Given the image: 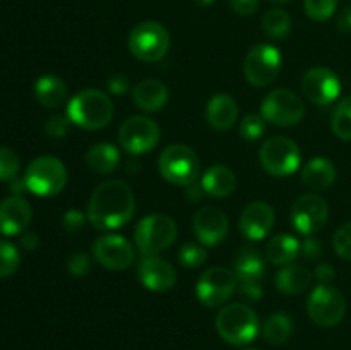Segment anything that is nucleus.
<instances>
[{
  "label": "nucleus",
  "mask_w": 351,
  "mask_h": 350,
  "mask_svg": "<svg viewBox=\"0 0 351 350\" xmlns=\"http://www.w3.org/2000/svg\"><path fill=\"white\" fill-rule=\"evenodd\" d=\"M206 259H208V253L202 244L187 242L178 249V261L185 268H199Z\"/></svg>",
  "instance_id": "nucleus-35"
},
{
  "label": "nucleus",
  "mask_w": 351,
  "mask_h": 350,
  "mask_svg": "<svg viewBox=\"0 0 351 350\" xmlns=\"http://www.w3.org/2000/svg\"><path fill=\"white\" fill-rule=\"evenodd\" d=\"M194 2L197 3L199 7H209L213 2H215V0H194Z\"/></svg>",
  "instance_id": "nucleus-49"
},
{
  "label": "nucleus",
  "mask_w": 351,
  "mask_h": 350,
  "mask_svg": "<svg viewBox=\"0 0 351 350\" xmlns=\"http://www.w3.org/2000/svg\"><path fill=\"white\" fill-rule=\"evenodd\" d=\"M21 244H23L24 249L33 250V249H36L38 244H40V237L33 232H26L23 235V239H21Z\"/></svg>",
  "instance_id": "nucleus-47"
},
{
  "label": "nucleus",
  "mask_w": 351,
  "mask_h": 350,
  "mask_svg": "<svg viewBox=\"0 0 351 350\" xmlns=\"http://www.w3.org/2000/svg\"><path fill=\"white\" fill-rule=\"evenodd\" d=\"M291 225L302 235L308 237L321 232L329 218V206L321 196L304 194L291 208Z\"/></svg>",
  "instance_id": "nucleus-15"
},
{
  "label": "nucleus",
  "mask_w": 351,
  "mask_h": 350,
  "mask_svg": "<svg viewBox=\"0 0 351 350\" xmlns=\"http://www.w3.org/2000/svg\"><path fill=\"white\" fill-rule=\"evenodd\" d=\"M331 129L336 137L351 141V96H346L335 108L331 117Z\"/></svg>",
  "instance_id": "nucleus-32"
},
{
  "label": "nucleus",
  "mask_w": 351,
  "mask_h": 350,
  "mask_svg": "<svg viewBox=\"0 0 351 350\" xmlns=\"http://www.w3.org/2000/svg\"><path fill=\"white\" fill-rule=\"evenodd\" d=\"M336 7H338V0H304L305 14L319 23L335 16Z\"/></svg>",
  "instance_id": "nucleus-36"
},
{
  "label": "nucleus",
  "mask_w": 351,
  "mask_h": 350,
  "mask_svg": "<svg viewBox=\"0 0 351 350\" xmlns=\"http://www.w3.org/2000/svg\"><path fill=\"white\" fill-rule=\"evenodd\" d=\"M233 12L239 16H252L259 9V0H228Z\"/></svg>",
  "instance_id": "nucleus-43"
},
{
  "label": "nucleus",
  "mask_w": 351,
  "mask_h": 350,
  "mask_svg": "<svg viewBox=\"0 0 351 350\" xmlns=\"http://www.w3.org/2000/svg\"><path fill=\"white\" fill-rule=\"evenodd\" d=\"M332 246L339 257L351 261V222L336 230L335 237H332Z\"/></svg>",
  "instance_id": "nucleus-38"
},
{
  "label": "nucleus",
  "mask_w": 351,
  "mask_h": 350,
  "mask_svg": "<svg viewBox=\"0 0 351 350\" xmlns=\"http://www.w3.org/2000/svg\"><path fill=\"white\" fill-rule=\"evenodd\" d=\"M302 180L312 191H328L336 182V167L328 158L315 156L302 168Z\"/></svg>",
  "instance_id": "nucleus-24"
},
{
  "label": "nucleus",
  "mask_w": 351,
  "mask_h": 350,
  "mask_svg": "<svg viewBox=\"0 0 351 350\" xmlns=\"http://www.w3.org/2000/svg\"><path fill=\"white\" fill-rule=\"evenodd\" d=\"M237 285H239V280H237L235 271L223 266H215L206 270L199 277L197 285H195V295L206 307H218L232 297L233 292L237 290Z\"/></svg>",
  "instance_id": "nucleus-13"
},
{
  "label": "nucleus",
  "mask_w": 351,
  "mask_h": 350,
  "mask_svg": "<svg viewBox=\"0 0 351 350\" xmlns=\"http://www.w3.org/2000/svg\"><path fill=\"white\" fill-rule=\"evenodd\" d=\"M21 168V160L12 148H0V182H12Z\"/></svg>",
  "instance_id": "nucleus-34"
},
{
  "label": "nucleus",
  "mask_w": 351,
  "mask_h": 350,
  "mask_svg": "<svg viewBox=\"0 0 351 350\" xmlns=\"http://www.w3.org/2000/svg\"><path fill=\"white\" fill-rule=\"evenodd\" d=\"M245 350H259V349H245Z\"/></svg>",
  "instance_id": "nucleus-51"
},
{
  "label": "nucleus",
  "mask_w": 351,
  "mask_h": 350,
  "mask_svg": "<svg viewBox=\"0 0 351 350\" xmlns=\"http://www.w3.org/2000/svg\"><path fill=\"white\" fill-rule=\"evenodd\" d=\"M201 172L197 153L187 144H170L160 156V174L165 180L175 185L194 184Z\"/></svg>",
  "instance_id": "nucleus-6"
},
{
  "label": "nucleus",
  "mask_w": 351,
  "mask_h": 350,
  "mask_svg": "<svg viewBox=\"0 0 351 350\" xmlns=\"http://www.w3.org/2000/svg\"><path fill=\"white\" fill-rule=\"evenodd\" d=\"M312 271L300 264H288L283 266L274 277L278 290L288 295H297L307 290L312 283Z\"/></svg>",
  "instance_id": "nucleus-27"
},
{
  "label": "nucleus",
  "mask_w": 351,
  "mask_h": 350,
  "mask_svg": "<svg viewBox=\"0 0 351 350\" xmlns=\"http://www.w3.org/2000/svg\"><path fill=\"white\" fill-rule=\"evenodd\" d=\"M263 31L273 40H283L291 31V17L283 9H271L263 17Z\"/></svg>",
  "instance_id": "nucleus-31"
},
{
  "label": "nucleus",
  "mask_w": 351,
  "mask_h": 350,
  "mask_svg": "<svg viewBox=\"0 0 351 350\" xmlns=\"http://www.w3.org/2000/svg\"><path fill=\"white\" fill-rule=\"evenodd\" d=\"M307 312L312 321L321 328L339 325L346 314V301L341 292L331 283H319L311 292Z\"/></svg>",
  "instance_id": "nucleus-9"
},
{
  "label": "nucleus",
  "mask_w": 351,
  "mask_h": 350,
  "mask_svg": "<svg viewBox=\"0 0 351 350\" xmlns=\"http://www.w3.org/2000/svg\"><path fill=\"white\" fill-rule=\"evenodd\" d=\"M21 263V256L17 247L12 242L0 240V278L12 277Z\"/></svg>",
  "instance_id": "nucleus-33"
},
{
  "label": "nucleus",
  "mask_w": 351,
  "mask_h": 350,
  "mask_svg": "<svg viewBox=\"0 0 351 350\" xmlns=\"http://www.w3.org/2000/svg\"><path fill=\"white\" fill-rule=\"evenodd\" d=\"M300 253H302V256H304L305 259H308V261L319 259V257L322 256V244H321V240L314 239V237H312V235H308L307 239H305L304 242H302Z\"/></svg>",
  "instance_id": "nucleus-42"
},
{
  "label": "nucleus",
  "mask_w": 351,
  "mask_h": 350,
  "mask_svg": "<svg viewBox=\"0 0 351 350\" xmlns=\"http://www.w3.org/2000/svg\"><path fill=\"white\" fill-rule=\"evenodd\" d=\"M235 275L239 285L237 292L240 297L247 299L250 302H257L263 299V283L264 275H266V264H264L263 256L259 250L254 247H243L237 254L235 259Z\"/></svg>",
  "instance_id": "nucleus-10"
},
{
  "label": "nucleus",
  "mask_w": 351,
  "mask_h": 350,
  "mask_svg": "<svg viewBox=\"0 0 351 350\" xmlns=\"http://www.w3.org/2000/svg\"><path fill=\"white\" fill-rule=\"evenodd\" d=\"M170 33L156 21L139 23L129 34V50L143 62H158L168 54Z\"/></svg>",
  "instance_id": "nucleus-7"
},
{
  "label": "nucleus",
  "mask_w": 351,
  "mask_h": 350,
  "mask_svg": "<svg viewBox=\"0 0 351 350\" xmlns=\"http://www.w3.org/2000/svg\"><path fill=\"white\" fill-rule=\"evenodd\" d=\"M67 84L55 74H45L34 82V96L45 108H58L67 100Z\"/></svg>",
  "instance_id": "nucleus-25"
},
{
  "label": "nucleus",
  "mask_w": 351,
  "mask_h": 350,
  "mask_svg": "<svg viewBox=\"0 0 351 350\" xmlns=\"http://www.w3.org/2000/svg\"><path fill=\"white\" fill-rule=\"evenodd\" d=\"M281 54L276 47L267 43L254 45L243 60V74L254 86H269L276 81L281 71Z\"/></svg>",
  "instance_id": "nucleus-12"
},
{
  "label": "nucleus",
  "mask_w": 351,
  "mask_h": 350,
  "mask_svg": "<svg viewBox=\"0 0 351 350\" xmlns=\"http://www.w3.org/2000/svg\"><path fill=\"white\" fill-rule=\"evenodd\" d=\"M300 254V242L293 235L280 233L267 242L266 257L276 266H288L297 261Z\"/></svg>",
  "instance_id": "nucleus-28"
},
{
  "label": "nucleus",
  "mask_w": 351,
  "mask_h": 350,
  "mask_svg": "<svg viewBox=\"0 0 351 350\" xmlns=\"http://www.w3.org/2000/svg\"><path fill=\"white\" fill-rule=\"evenodd\" d=\"M206 194L213 198H228L237 187V177L225 165H213L206 170L201 180Z\"/></svg>",
  "instance_id": "nucleus-26"
},
{
  "label": "nucleus",
  "mask_w": 351,
  "mask_h": 350,
  "mask_svg": "<svg viewBox=\"0 0 351 350\" xmlns=\"http://www.w3.org/2000/svg\"><path fill=\"white\" fill-rule=\"evenodd\" d=\"M132 98L144 112H158L168 103V88L158 79H143L134 88Z\"/></svg>",
  "instance_id": "nucleus-23"
},
{
  "label": "nucleus",
  "mask_w": 351,
  "mask_h": 350,
  "mask_svg": "<svg viewBox=\"0 0 351 350\" xmlns=\"http://www.w3.org/2000/svg\"><path fill=\"white\" fill-rule=\"evenodd\" d=\"M137 277L144 287L153 292H167L177 283L175 268L158 256H143L137 264Z\"/></svg>",
  "instance_id": "nucleus-19"
},
{
  "label": "nucleus",
  "mask_w": 351,
  "mask_h": 350,
  "mask_svg": "<svg viewBox=\"0 0 351 350\" xmlns=\"http://www.w3.org/2000/svg\"><path fill=\"white\" fill-rule=\"evenodd\" d=\"M69 129H71V120H69V117L64 115L50 117L45 124V132H47L48 137H53V139H62V137L67 136Z\"/></svg>",
  "instance_id": "nucleus-39"
},
{
  "label": "nucleus",
  "mask_w": 351,
  "mask_h": 350,
  "mask_svg": "<svg viewBox=\"0 0 351 350\" xmlns=\"http://www.w3.org/2000/svg\"><path fill=\"white\" fill-rule=\"evenodd\" d=\"M177 223L173 218L161 213L147 215L137 223L134 239L143 256H158L161 250L168 249L177 239Z\"/></svg>",
  "instance_id": "nucleus-4"
},
{
  "label": "nucleus",
  "mask_w": 351,
  "mask_h": 350,
  "mask_svg": "<svg viewBox=\"0 0 351 350\" xmlns=\"http://www.w3.org/2000/svg\"><path fill=\"white\" fill-rule=\"evenodd\" d=\"M336 26L341 33L351 34V7H345L336 17Z\"/></svg>",
  "instance_id": "nucleus-46"
},
{
  "label": "nucleus",
  "mask_w": 351,
  "mask_h": 350,
  "mask_svg": "<svg viewBox=\"0 0 351 350\" xmlns=\"http://www.w3.org/2000/svg\"><path fill=\"white\" fill-rule=\"evenodd\" d=\"M266 132V120L263 115L249 113L240 122V136L245 141H257Z\"/></svg>",
  "instance_id": "nucleus-37"
},
{
  "label": "nucleus",
  "mask_w": 351,
  "mask_h": 350,
  "mask_svg": "<svg viewBox=\"0 0 351 350\" xmlns=\"http://www.w3.org/2000/svg\"><path fill=\"white\" fill-rule=\"evenodd\" d=\"M10 191H12L14 196H23V192L27 191L26 180H24V178L16 177L12 182H10Z\"/></svg>",
  "instance_id": "nucleus-48"
},
{
  "label": "nucleus",
  "mask_w": 351,
  "mask_h": 350,
  "mask_svg": "<svg viewBox=\"0 0 351 350\" xmlns=\"http://www.w3.org/2000/svg\"><path fill=\"white\" fill-rule=\"evenodd\" d=\"M24 180L29 192L51 198L62 192L67 184V168L55 156H38L27 165Z\"/></svg>",
  "instance_id": "nucleus-5"
},
{
  "label": "nucleus",
  "mask_w": 351,
  "mask_h": 350,
  "mask_svg": "<svg viewBox=\"0 0 351 350\" xmlns=\"http://www.w3.org/2000/svg\"><path fill=\"white\" fill-rule=\"evenodd\" d=\"M67 270L72 277H86L91 270V256L86 253H74L67 259Z\"/></svg>",
  "instance_id": "nucleus-40"
},
{
  "label": "nucleus",
  "mask_w": 351,
  "mask_h": 350,
  "mask_svg": "<svg viewBox=\"0 0 351 350\" xmlns=\"http://www.w3.org/2000/svg\"><path fill=\"white\" fill-rule=\"evenodd\" d=\"M67 117L72 124L86 130L103 129L113 119V103L99 89H84L71 98Z\"/></svg>",
  "instance_id": "nucleus-2"
},
{
  "label": "nucleus",
  "mask_w": 351,
  "mask_h": 350,
  "mask_svg": "<svg viewBox=\"0 0 351 350\" xmlns=\"http://www.w3.org/2000/svg\"><path fill=\"white\" fill-rule=\"evenodd\" d=\"M33 216L29 202L23 196H10L0 201V233L7 237L19 235L27 229Z\"/></svg>",
  "instance_id": "nucleus-20"
},
{
  "label": "nucleus",
  "mask_w": 351,
  "mask_h": 350,
  "mask_svg": "<svg viewBox=\"0 0 351 350\" xmlns=\"http://www.w3.org/2000/svg\"><path fill=\"white\" fill-rule=\"evenodd\" d=\"M86 220H88V215H84L79 209H67L64 218H62V226H64L65 232L77 233L84 229Z\"/></svg>",
  "instance_id": "nucleus-41"
},
{
  "label": "nucleus",
  "mask_w": 351,
  "mask_h": 350,
  "mask_svg": "<svg viewBox=\"0 0 351 350\" xmlns=\"http://www.w3.org/2000/svg\"><path fill=\"white\" fill-rule=\"evenodd\" d=\"M302 93L315 105H331L341 93V81L331 69L314 67L302 79Z\"/></svg>",
  "instance_id": "nucleus-16"
},
{
  "label": "nucleus",
  "mask_w": 351,
  "mask_h": 350,
  "mask_svg": "<svg viewBox=\"0 0 351 350\" xmlns=\"http://www.w3.org/2000/svg\"><path fill=\"white\" fill-rule=\"evenodd\" d=\"M206 119H208L209 126L216 130L225 132V130L232 129L233 124L239 119L237 102L226 93H216L206 106Z\"/></svg>",
  "instance_id": "nucleus-22"
},
{
  "label": "nucleus",
  "mask_w": 351,
  "mask_h": 350,
  "mask_svg": "<svg viewBox=\"0 0 351 350\" xmlns=\"http://www.w3.org/2000/svg\"><path fill=\"white\" fill-rule=\"evenodd\" d=\"M86 163L95 174H112L120 165L119 148L110 143H98L91 146L86 153Z\"/></svg>",
  "instance_id": "nucleus-29"
},
{
  "label": "nucleus",
  "mask_w": 351,
  "mask_h": 350,
  "mask_svg": "<svg viewBox=\"0 0 351 350\" xmlns=\"http://www.w3.org/2000/svg\"><path fill=\"white\" fill-rule=\"evenodd\" d=\"M261 115L266 122L280 127H291L302 122L305 115V105L300 96L291 89H274L264 98Z\"/></svg>",
  "instance_id": "nucleus-11"
},
{
  "label": "nucleus",
  "mask_w": 351,
  "mask_h": 350,
  "mask_svg": "<svg viewBox=\"0 0 351 350\" xmlns=\"http://www.w3.org/2000/svg\"><path fill=\"white\" fill-rule=\"evenodd\" d=\"M261 165L274 177H288L300 167L302 153L293 139L285 136H273L261 146Z\"/></svg>",
  "instance_id": "nucleus-8"
},
{
  "label": "nucleus",
  "mask_w": 351,
  "mask_h": 350,
  "mask_svg": "<svg viewBox=\"0 0 351 350\" xmlns=\"http://www.w3.org/2000/svg\"><path fill=\"white\" fill-rule=\"evenodd\" d=\"M216 329L230 345H247L259 333V318L245 304H230L216 316Z\"/></svg>",
  "instance_id": "nucleus-3"
},
{
  "label": "nucleus",
  "mask_w": 351,
  "mask_h": 350,
  "mask_svg": "<svg viewBox=\"0 0 351 350\" xmlns=\"http://www.w3.org/2000/svg\"><path fill=\"white\" fill-rule=\"evenodd\" d=\"M93 257L106 270L120 271L134 263V247L122 235H103L93 244Z\"/></svg>",
  "instance_id": "nucleus-17"
},
{
  "label": "nucleus",
  "mask_w": 351,
  "mask_h": 350,
  "mask_svg": "<svg viewBox=\"0 0 351 350\" xmlns=\"http://www.w3.org/2000/svg\"><path fill=\"white\" fill-rule=\"evenodd\" d=\"M315 278L319 280V283H331L336 277V271L332 268V264L329 263H321L315 268Z\"/></svg>",
  "instance_id": "nucleus-45"
},
{
  "label": "nucleus",
  "mask_w": 351,
  "mask_h": 350,
  "mask_svg": "<svg viewBox=\"0 0 351 350\" xmlns=\"http://www.w3.org/2000/svg\"><path fill=\"white\" fill-rule=\"evenodd\" d=\"M106 86H108L110 91L117 96L125 95V93L130 89L129 79H127V75L123 74H113L112 78L108 79V82H106Z\"/></svg>",
  "instance_id": "nucleus-44"
},
{
  "label": "nucleus",
  "mask_w": 351,
  "mask_h": 350,
  "mask_svg": "<svg viewBox=\"0 0 351 350\" xmlns=\"http://www.w3.org/2000/svg\"><path fill=\"white\" fill-rule=\"evenodd\" d=\"M291 333H293V321L290 316L283 314V312L271 314L263 325V336L271 345H283L288 342Z\"/></svg>",
  "instance_id": "nucleus-30"
},
{
  "label": "nucleus",
  "mask_w": 351,
  "mask_h": 350,
  "mask_svg": "<svg viewBox=\"0 0 351 350\" xmlns=\"http://www.w3.org/2000/svg\"><path fill=\"white\" fill-rule=\"evenodd\" d=\"M136 211V198L125 182L110 178L93 191L88 205V220L95 229L113 230L130 222Z\"/></svg>",
  "instance_id": "nucleus-1"
},
{
  "label": "nucleus",
  "mask_w": 351,
  "mask_h": 350,
  "mask_svg": "<svg viewBox=\"0 0 351 350\" xmlns=\"http://www.w3.org/2000/svg\"><path fill=\"white\" fill-rule=\"evenodd\" d=\"M274 209L264 201H254L242 211L240 230L250 240H261L273 230Z\"/></svg>",
  "instance_id": "nucleus-21"
},
{
  "label": "nucleus",
  "mask_w": 351,
  "mask_h": 350,
  "mask_svg": "<svg viewBox=\"0 0 351 350\" xmlns=\"http://www.w3.org/2000/svg\"><path fill=\"white\" fill-rule=\"evenodd\" d=\"M228 218L225 213L213 206L199 209L192 220V229L202 246H218L228 235Z\"/></svg>",
  "instance_id": "nucleus-18"
},
{
  "label": "nucleus",
  "mask_w": 351,
  "mask_h": 350,
  "mask_svg": "<svg viewBox=\"0 0 351 350\" xmlns=\"http://www.w3.org/2000/svg\"><path fill=\"white\" fill-rule=\"evenodd\" d=\"M271 2H276V3H290L293 0H271Z\"/></svg>",
  "instance_id": "nucleus-50"
},
{
  "label": "nucleus",
  "mask_w": 351,
  "mask_h": 350,
  "mask_svg": "<svg viewBox=\"0 0 351 350\" xmlns=\"http://www.w3.org/2000/svg\"><path fill=\"white\" fill-rule=\"evenodd\" d=\"M160 127L147 117H129L119 129V143L130 154H144L153 151L160 143Z\"/></svg>",
  "instance_id": "nucleus-14"
}]
</instances>
